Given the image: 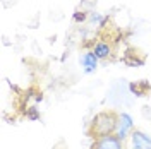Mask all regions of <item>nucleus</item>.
Here are the masks:
<instances>
[{"mask_svg":"<svg viewBox=\"0 0 151 149\" xmlns=\"http://www.w3.org/2000/svg\"><path fill=\"white\" fill-rule=\"evenodd\" d=\"M119 123V113L115 110H101L94 115L88 125V135L94 139H100L105 135H113Z\"/></svg>","mask_w":151,"mask_h":149,"instance_id":"nucleus-1","label":"nucleus"},{"mask_svg":"<svg viewBox=\"0 0 151 149\" xmlns=\"http://www.w3.org/2000/svg\"><path fill=\"white\" fill-rule=\"evenodd\" d=\"M136 129V123H134V118H132L131 113L127 112H120L119 113V123H117V130L113 135H117L120 140H129L132 130Z\"/></svg>","mask_w":151,"mask_h":149,"instance_id":"nucleus-2","label":"nucleus"},{"mask_svg":"<svg viewBox=\"0 0 151 149\" xmlns=\"http://www.w3.org/2000/svg\"><path fill=\"white\" fill-rule=\"evenodd\" d=\"M129 149H151V135L144 130L134 129L129 137Z\"/></svg>","mask_w":151,"mask_h":149,"instance_id":"nucleus-3","label":"nucleus"},{"mask_svg":"<svg viewBox=\"0 0 151 149\" xmlns=\"http://www.w3.org/2000/svg\"><path fill=\"white\" fill-rule=\"evenodd\" d=\"M91 149H127V148H125V142L120 140L117 135H105V137H100V139H94Z\"/></svg>","mask_w":151,"mask_h":149,"instance_id":"nucleus-4","label":"nucleus"},{"mask_svg":"<svg viewBox=\"0 0 151 149\" xmlns=\"http://www.w3.org/2000/svg\"><path fill=\"white\" fill-rule=\"evenodd\" d=\"M98 62H100V58L93 53V50H86L79 58V64L83 67L84 74H94L98 69Z\"/></svg>","mask_w":151,"mask_h":149,"instance_id":"nucleus-5","label":"nucleus"},{"mask_svg":"<svg viewBox=\"0 0 151 149\" xmlns=\"http://www.w3.org/2000/svg\"><path fill=\"white\" fill-rule=\"evenodd\" d=\"M93 53L100 60H106L108 57L112 55V45L108 41H105V39H100V41H96L93 45Z\"/></svg>","mask_w":151,"mask_h":149,"instance_id":"nucleus-6","label":"nucleus"},{"mask_svg":"<svg viewBox=\"0 0 151 149\" xmlns=\"http://www.w3.org/2000/svg\"><path fill=\"white\" fill-rule=\"evenodd\" d=\"M129 89H131L134 96H144L148 89H151V86L146 81H139V82H131L129 84Z\"/></svg>","mask_w":151,"mask_h":149,"instance_id":"nucleus-7","label":"nucleus"},{"mask_svg":"<svg viewBox=\"0 0 151 149\" xmlns=\"http://www.w3.org/2000/svg\"><path fill=\"white\" fill-rule=\"evenodd\" d=\"M88 21H89L91 24H96V26H105L106 21H108V16H103V14H100V12H96V10H91Z\"/></svg>","mask_w":151,"mask_h":149,"instance_id":"nucleus-8","label":"nucleus"},{"mask_svg":"<svg viewBox=\"0 0 151 149\" xmlns=\"http://www.w3.org/2000/svg\"><path fill=\"white\" fill-rule=\"evenodd\" d=\"M72 19H74V22H77V24H79V22L83 24V22H86V21L89 19V12H86V10H76Z\"/></svg>","mask_w":151,"mask_h":149,"instance_id":"nucleus-9","label":"nucleus"},{"mask_svg":"<svg viewBox=\"0 0 151 149\" xmlns=\"http://www.w3.org/2000/svg\"><path fill=\"white\" fill-rule=\"evenodd\" d=\"M26 117H28V120H31V122L40 120V112H38L36 106H29L28 110H26Z\"/></svg>","mask_w":151,"mask_h":149,"instance_id":"nucleus-10","label":"nucleus"}]
</instances>
